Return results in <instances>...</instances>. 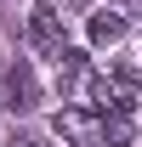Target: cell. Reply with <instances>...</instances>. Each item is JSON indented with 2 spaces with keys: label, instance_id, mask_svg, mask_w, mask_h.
Masks as SVG:
<instances>
[{
  "label": "cell",
  "instance_id": "cell-2",
  "mask_svg": "<svg viewBox=\"0 0 142 147\" xmlns=\"http://www.w3.org/2000/svg\"><path fill=\"white\" fill-rule=\"evenodd\" d=\"M51 130L63 142H74V147H102V113L97 108H63L51 119Z\"/></svg>",
  "mask_w": 142,
  "mask_h": 147
},
{
  "label": "cell",
  "instance_id": "cell-4",
  "mask_svg": "<svg viewBox=\"0 0 142 147\" xmlns=\"http://www.w3.org/2000/svg\"><path fill=\"white\" fill-rule=\"evenodd\" d=\"M6 102L17 113L40 108V79H34V68H29V57H12V68H6Z\"/></svg>",
  "mask_w": 142,
  "mask_h": 147
},
{
  "label": "cell",
  "instance_id": "cell-1",
  "mask_svg": "<svg viewBox=\"0 0 142 147\" xmlns=\"http://www.w3.org/2000/svg\"><path fill=\"white\" fill-rule=\"evenodd\" d=\"M91 102H97V113H137L142 85L125 68H102V74H91Z\"/></svg>",
  "mask_w": 142,
  "mask_h": 147
},
{
  "label": "cell",
  "instance_id": "cell-3",
  "mask_svg": "<svg viewBox=\"0 0 142 147\" xmlns=\"http://www.w3.org/2000/svg\"><path fill=\"white\" fill-rule=\"evenodd\" d=\"M29 45L46 57H57L68 40H63V11H57L51 0H40V6H29Z\"/></svg>",
  "mask_w": 142,
  "mask_h": 147
},
{
  "label": "cell",
  "instance_id": "cell-5",
  "mask_svg": "<svg viewBox=\"0 0 142 147\" xmlns=\"http://www.w3.org/2000/svg\"><path fill=\"white\" fill-rule=\"evenodd\" d=\"M85 40L97 45V51L119 45V40H125V17H119V11H97V17H91V28H85Z\"/></svg>",
  "mask_w": 142,
  "mask_h": 147
},
{
  "label": "cell",
  "instance_id": "cell-6",
  "mask_svg": "<svg viewBox=\"0 0 142 147\" xmlns=\"http://www.w3.org/2000/svg\"><path fill=\"white\" fill-rule=\"evenodd\" d=\"M137 142V113H102V147H131Z\"/></svg>",
  "mask_w": 142,
  "mask_h": 147
},
{
  "label": "cell",
  "instance_id": "cell-7",
  "mask_svg": "<svg viewBox=\"0 0 142 147\" xmlns=\"http://www.w3.org/2000/svg\"><path fill=\"white\" fill-rule=\"evenodd\" d=\"M6 147H46V142H40V136H12Z\"/></svg>",
  "mask_w": 142,
  "mask_h": 147
}]
</instances>
